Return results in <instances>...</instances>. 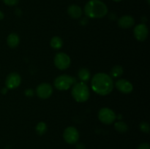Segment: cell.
<instances>
[{
  "mask_svg": "<svg viewBox=\"0 0 150 149\" xmlns=\"http://www.w3.org/2000/svg\"><path fill=\"white\" fill-rule=\"evenodd\" d=\"M91 86L94 91L101 96H105L111 93L114 89V81L112 77L105 73H97L92 77Z\"/></svg>",
  "mask_w": 150,
  "mask_h": 149,
  "instance_id": "obj_1",
  "label": "cell"
},
{
  "mask_svg": "<svg viewBox=\"0 0 150 149\" xmlns=\"http://www.w3.org/2000/svg\"><path fill=\"white\" fill-rule=\"evenodd\" d=\"M84 13L90 18H101L108 13V7L100 0H90L84 7Z\"/></svg>",
  "mask_w": 150,
  "mask_h": 149,
  "instance_id": "obj_2",
  "label": "cell"
},
{
  "mask_svg": "<svg viewBox=\"0 0 150 149\" xmlns=\"http://www.w3.org/2000/svg\"><path fill=\"white\" fill-rule=\"evenodd\" d=\"M72 96L78 102H84L89 99L90 96L89 87L84 82L76 83L72 89Z\"/></svg>",
  "mask_w": 150,
  "mask_h": 149,
  "instance_id": "obj_3",
  "label": "cell"
},
{
  "mask_svg": "<svg viewBox=\"0 0 150 149\" xmlns=\"http://www.w3.org/2000/svg\"><path fill=\"white\" fill-rule=\"evenodd\" d=\"M76 82V79L67 74L58 76L54 80V86L60 91H65L70 89Z\"/></svg>",
  "mask_w": 150,
  "mask_h": 149,
  "instance_id": "obj_4",
  "label": "cell"
},
{
  "mask_svg": "<svg viewBox=\"0 0 150 149\" xmlns=\"http://www.w3.org/2000/svg\"><path fill=\"white\" fill-rule=\"evenodd\" d=\"M70 57L64 53H58L54 57V64L60 70H67L70 67Z\"/></svg>",
  "mask_w": 150,
  "mask_h": 149,
  "instance_id": "obj_5",
  "label": "cell"
},
{
  "mask_svg": "<svg viewBox=\"0 0 150 149\" xmlns=\"http://www.w3.org/2000/svg\"><path fill=\"white\" fill-rule=\"evenodd\" d=\"M100 121L105 124H111L115 121L116 114L112 110L108 108H103L100 110L98 112Z\"/></svg>",
  "mask_w": 150,
  "mask_h": 149,
  "instance_id": "obj_6",
  "label": "cell"
},
{
  "mask_svg": "<svg viewBox=\"0 0 150 149\" xmlns=\"http://www.w3.org/2000/svg\"><path fill=\"white\" fill-rule=\"evenodd\" d=\"M63 137L66 143L68 144H75L77 143L79 139V132L77 129L75 127H68L64 129Z\"/></svg>",
  "mask_w": 150,
  "mask_h": 149,
  "instance_id": "obj_7",
  "label": "cell"
},
{
  "mask_svg": "<svg viewBox=\"0 0 150 149\" xmlns=\"http://www.w3.org/2000/svg\"><path fill=\"white\" fill-rule=\"evenodd\" d=\"M53 93V89L48 83H42L38 85L36 89V93L40 99H45L49 98Z\"/></svg>",
  "mask_w": 150,
  "mask_h": 149,
  "instance_id": "obj_8",
  "label": "cell"
},
{
  "mask_svg": "<svg viewBox=\"0 0 150 149\" xmlns=\"http://www.w3.org/2000/svg\"><path fill=\"white\" fill-rule=\"evenodd\" d=\"M21 83V76L17 72H12L7 75L5 80L6 87L10 89H14L20 86Z\"/></svg>",
  "mask_w": 150,
  "mask_h": 149,
  "instance_id": "obj_9",
  "label": "cell"
},
{
  "mask_svg": "<svg viewBox=\"0 0 150 149\" xmlns=\"http://www.w3.org/2000/svg\"><path fill=\"white\" fill-rule=\"evenodd\" d=\"M133 33H134L136 39L142 42V41L146 40L147 38L148 34H149V30H148L147 26L144 23H141V24L137 25L134 28Z\"/></svg>",
  "mask_w": 150,
  "mask_h": 149,
  "instance_id": "obj_10",
  "label": "cell"
},
{
  "mask_svg": "<svg viewBox=\"0 0 150 149\" xmlns=\"http://www.w3.org/2000/svg\"><path fill=\"white\" fill-rule=\"evenodd\" d=\"M115 86L117 90L123 93H131L133 89V84L128 80L125 79H120L117 80L115 83Z\"/></svg>",
  "mask_w": 150,
  "mask_h": 149,
  "instance_id": "obj_11",
  "label": "cell"
},
{
  "mask_svg": "<svg viewBox=\"0 0 150 149\" xmlns=\"http://www.w3.org/2000/svg\"><path fill=\"white\" fill-rule=\"evenodd\" d=\"M135 20L130 15H123L118 20V25L122 29H130L134 25Z\"/></svg>",
  "mask_w": 150,
  "mask_h": 149,
  "instance_id": "obj_12",
  "label": "cell"
},
{
  "mask_svg": "<svg viewBox=\"0 0 150 149\" xmlns=\"http://www.w3.org/2000/svg\"><path fill=\"white\" fill-rule=\"evenodd\" d=\"M67 13H68V15L72 18L76 19L79 18L82 15L83 12H82L81 8L79 5L71 4L67 8Z\"/></svg>",
  "mask_w": 150,
  "mask_h": 149,
  "instance_id": "obj_13",
  "label": "cell"
},
{
  "mask_svg": "<svg viewBox=\"0 0 150 149\" xmlns=\"http://www.w3.org/2000/svg\"><path fill=\"white\" fill-rule=\"evenodd\" d=\"M19 42H20V38H19L18 35L16 34V33L10 34L7 37V43L10 48H16L18 45Z\"/></svg>",
  "mask_w": 150,
  "mask_h": 149,
  "instance_id": "obj_14",
  "label": "cell"
},
{
  "mask_svg": "<svg viewBox=\"0 0 150 149\" xmlns=\"http://www.w3.org/2000/svg\"><path fill=\"white\" fill-rule=\"evenodd\" d=\"M123 68L120 65L114 66L112 69H111V72H110V77H114V78H117V77H120L123 74Z\"/></svg>",
  "mask_w": 150,
  "mask_h": 149,
  "instance_id": "obj_15",
  "label": "cell"
},
{
  "mask_svg": "<svg viewBox=\"0 0 150 149\" xmlns=\"http://www.w3.org/2000/svg\"><path fill=\"white\" fill-rule=\"evenodd\" d=\"M79 77L82 82L88 81L91 77L90 72L86 68H81L79 71Z\"/></svg>",
  "mask_w": 150,
  "mask_h": 149,
  "instance_id": "obj_16",
  "label": "cell"
},
{
  "mask_svg": "<svg viewBox=\"0 0 150 149\" xmlns=\"http://www.w3.org/2000/svg\"><path fill=\"white\" fill-rule=\"evenodd\" d=\"M51 46L54 49L56 50H59L62 47L63 45V41L62 39V38H60L59 37H54L52 39H51Z\"/></svg>",
  "mask_w": 150,
  "mask_h": 149,
  "instance_id": "obj_17",
  "label": "cell"
},
{
  "mask_svg": "<svg viewBox=\"0 0 150 149\" xmlns=\"http://www.w3.org/2000/svg\"><path fill=\"white\" fill-rule=\"evenodd\" d=\"M114 128L117 131L120 133H125L128 129V126L123 121H118L114 124Z\"/></svg>",
  "mask_w": 150,
  "mask_h": 149,
  "instance_id": "obj_18",
  "label": "cell"
},
{
  "mask_svg": "<svg viewBox=\"0 0 150 149\" xmlns=\"http://www.w3.org/2000/svg\"><path fill=\"white\" fill-rule=\"evenodd\" d=\"M47 130V126L44 122H40L36 127V131L39 135L45 134Z\"/></svg>",
  "mask_w": 150,
  "mask_h": 149,
  "instance_id": "obj_19",
  "label": "cell"
},
{
  "mask_svg": "<svg viewBox=\"0 0 150 149\" xmlns=\"http://www.w3.org/2000/svg\"><path fill=\"white\" fill-rule=\"evenodd\" d=\"M140 129L142 130L143 132L144 133H149V125L146 122H142L140 124Z\"/></svg>",
  "mask_w": 150,
  "mask_h": 149,
  "instance_id": "obj_20",
  "label": "cell"
},
{
  "mask_svg": "<svg viewBox=\"0 0 150 149\" xmlns=\"http://www.w3.org/2000/svg\"><path fill=\"white\" fill-rule=\"evenodd\" d=\"M3 2L7 6H16L18 4L19 0H2Z\"/></svg>",
  "mask_w": 150,
  "mask_h": 149,
  "instance_id": "obj_21",
  "label": "cell"
},
{
  "mask_svg": "<svg viewBox=\"0 0 150 149\" xmlns=\"http://www.w3.org/2000/svg\"><path fill=\"white\" fill-rule=\"evenodd\" d=\"M137 149H150V145L149 143H143L139 145Z\"/></svg>",
  "mask_w": 150,
  "mask_h": 149,
  "instance_id": "obj_22",
  "label": "cell"
},
{
  "mask_svg": "<svg viewBox=\"0 0 150 149\" xmlns=\"http://www.w3.org/2000/svg\"><path fill=\"white\" fill-rule=\"evenodd\" d=\"M25 93H26V96H32V95L34 94L33 91L31 90V89H28V90H26V91H25Z\"/></svg>",
  "mask_w": 150,
  "mask_h": 149,
  "instance_id": "obj_23",
  "label": "cell"
},
{
  "mask_svg": "<svg viewBox=\"0 0 150 149\" xmlns=\"http://www.w3.org/2000/svg\"><path fill=\"white\" fill-rule=\"evenodd\" d=\"M4 13H3L2 12H1V10H0V20H2V19L4 18Z\"/></svg>",
  "mask_w": 150,
  "mask_h": 149,
  "instance_id": "obj_24",
  "label": "cell"
},
{
  "mask_svg": "<svg viewBox=\"0 0 150 149\" xmlns=\"http://www.w3.org/2000/svg\"><path fill=\"white\" fill-rule=\"evenodd\" d=\"M82 148H84V146L82 144H79L77 145V149H82Z\"/></svg>",
  "mask_w": 150,
  "mask_h": 149,
  "instance_id": "obj_25",
  "label": "cell"
},
{
  "mask_svg": "<svg viewBox=\"0 0 150 149\" xmlns=\"http://www.w3.org/2000/svg\"><path fill=\"white\" fill-rule=\"evenodd\" d=\"M114 1H115V2H120V1H121L122 0H113Z\"/></svg>",
  "mask_w": 150,
  "mask_h": 149,
  "instance_id": "obj_26",
  "label": "cell"
},
{
  "mask_svg": "<svg viewBox=\"0 0 150 149\" xmlns=\"http://www.w3.org/2000/svg\"><path fill=\"white\" fill-rule=\"evenodd\" d=\"M147 3H148V4H149V3H150V0H147Z\"/></svg>",
  "mask_w": 150,
  "mask_h": 149,
  "instance_id": "obj_27",
  "label": "cell"
}]
</instances>
